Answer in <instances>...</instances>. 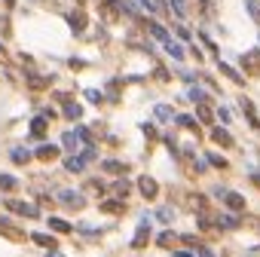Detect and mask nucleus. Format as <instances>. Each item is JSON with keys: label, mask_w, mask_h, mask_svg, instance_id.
I'll return each mask as SVG.
<instances>
[{"label": "nucleus", "mask_w": 260, "mask_h": 257, "mask_svg": "<svg viewBox=\"0 0 260 257\" xmlns=\"http://www.w3.org/2000/svg\"><path fill=\"white\" fill-rule=\"evenodd\" d=\"M147 239H150V220H141V227H138V233H135V239H132V245L135 248H144L147 245Z\"/></svg>", "instance_id": "1"}, {"label": "nucleus", "mask_w": 260, "mask_h": 257, "mask_svg": "<svg viewBox=\"0 0 260 257\" xmlns=\"http://www.w3.org/2000/svg\"><path fill=\"white\" fill-rule=\"evenodd\" d=\"M138 190L144 193V199H153V196L159 193V187H156V181H153V178H147V175H144V178L138 181Z\"/></svg>", "instance_id": "2"}, {"label": "nucleus", "mask_w": 260, "mask_h": 257, "mask_svg": "<svg viewBox=\"0 0 260 257\" xmlns=\"http://www.w3.org/2000/svg\"><path fill=\"white\" fill-rule=\"evenodd\" d=\"M7 208L16 211V214H25V217H40V214H37V208L28 205V202H7Z\"/></svg>", "instance_id": "3"}, {"label": "nucleus", "mask_w": 260, "mask_h": 257, "mask_svg": "<svg viewBox=\"0 0 260 257\" xmlns=\"http://www.w3.org/2000/svg\"><path fill=\"white\" fill-rule=\"evenodd\" d=\"M58 199H61L64 205H73V208H83V202H86L80 193H73V190H61V193H58Z\"/></svg>", "instance_id": "4"}, {"label": "nucleus", "mask_w": 260, "mask_h": 257, "mask_svg": "<svg viewBox=\"0 0 260 257\" xmlns=\"http://www.w3.org/2000/svg\"><path fill=\"white\" fill-rule=\"evenodd\" d=\"M224 202H227V208H233V211H242V208H245V196H242V193H230V190H227Z\"/></svg>", "instance_id": "5"}, {"label": "nucleus", "mask_w": 260, "mask_h": 257, "mask_svg": "<svg viewBox=\"0 0 260 257\" xmlns=\"http://www.w3.org/2000/svg\"><path fill=\"white\" fill-rule=\"evenodd\" d=\"M67 25H70L73 31H83V28H86V16H83L80 10H73V13L67 16Z\"/></svg>", "instance_id": "6"}, {"label": "nucleus", "mask_w": 260, "mask_h": 257, "mask_svg": "<svg viewBox=\"0 0 260 257\" xmlns=\"http://www.w3.org/2000/svg\"><path fill=\"white\" fill-rule=\"evenodd\" d=\"M242 110H245V117H248V123H251L254 129H260V120H257V114H254V104H251L248 98H242Z\"/></svg>", "instance_id": "7"}, {"label": "nucleus", "mask_w": 260, "mask_h": 257, "mask_svg": "<svg viewBox=\"0 0 260 257\" xmlns=\"http://www.w3.org/2000/svg\"><path fill=\"white\" fill-rule=\"evenodd\" d=\"M242 64H248L251 70H257V67H260V52H257V49H248V52L242 55Z\"/></svg>", "instance_id": "8"}, {"label": "nucleus", "mask_w": 260, "mask_h": 257, "mask_svg": "<svg viewBox=\"0 0 260 257\" xmlns=\"http://www.w3.org/2000/svg\"><path fill=\"white\" fill-rule=\"evenodd\" d=\"M217 67H220V70H224V73H227V77H230V80H233V83H245V80H242V73H239V70H236V67H230V64H227V61H220V64H217Z\"/></svg>", "instance_id": "9"}, {"label": "nucleus", "mask_w": 260, "mask_h": 257, "mask_svg": "<svg viewBox=\"0 0 260 257\" xmlns=\"http://www.w3.org/2000/svg\"><path fill=\"white\" fill-rule=\"evenodd\" d=\"M64 117H67V120H80V117H83V107H80V104H73V101L64 104Z\"/></svg>", "instance_id": "10"}, {"label": "nucleus", "mask_w": 260, "mask_h": 257, "mask_svg": "<svg viewBox=\"0 0 260 257\" xmlns=\"http://www.w3.org/2000/svg\"><path fill=\"white\" fill-rule=\"evenodd\" d=\"M211 138H214L217 144H224V147H230V144H233V138H230V132H227V129H214V132H211Z\"/></svg>", "instance_id": "11"}, {"label": "nucleus", "mask_w": 260, "mask_h": 257, "mask_svg": "<svg viewBox=\"0 0 260 257\" xmlns=\"http://www.w3.org/2000/svg\"><path fill=\"white\" fill-rule=\"evenodd\" d=\"M43 132H46V117H37V120L31 123V135H34V138H40Z\"/></svg>", "instance_id": "12"}, {"label": "nucleus", "mask_w": 260, "mask_h": 257, "mask_svg": "<svg viewBox=\"0 0 260 257\" xmlns=\"http://www.w3.org/2000/svg\"><path fill=\"white\" fill-rule=\"evenodd\" d=\"M49 227H52L55 233H70V230H73L67 220H58V217H49Z\"/></svg>", "instance_id": "13"}, {"label": "nucleus", "mask_w": 260, "mask_h": 257, "mask_svg": "<svg viewBox=\"0 0 260 257\" xmlns=\"http://www.w3.org/2000/svg\"><path fill=\"white\" fill-rule=\"evenodd\" d=\"M83 165H86V162H83V156H67V162H64V168H67V172H83Z\"/></svg>", "instance_id": "14"}, {"label": "nucleus", "mask_w": 260, "mask_h": 257, "mask_svg": "<svg viewBox=\"0 0 260 257\" xmlns=\"http://www.w3.org/2000/svg\"><path fill=\"white\" fill-rule=\"evenodd\" d=\"M245 10L254 22H260V0H245Z\"/></svg>", "instance_id": "15"}, {"label": "nucleus", "mask_w": 260, "mask_h": 257, "mask_svg": "<svg viewBox=\"0 0 260 257\" xmlns=\"http://www.w3.org/2000/svg\"><path fill=\"white\" fill-rule=\"evenodd\" d=\"M171 117H175V110H171L168 104H156V120L165 123V120H171Z\"/></svg>", "instance_id": "16"}, {"label": "nucleus", "mask_w": 260, "mask_h": 257, "mask_svg": "<svg viewBox=\"0 0 260 257\" xmlns=\"http://www.w3.org/2000/svg\"><path fill=\"white\" fill-rule=\"evenodd\" d=\"M165 52H168V55H171V58H178V61H181V58H184V49H181V46H178V43H175V40H165Z\"/></svg>", "instance_id": "17"}, {"label": "nucleus", "mask_w": 260, "mask_h": 257, "mask_svg": "<svg viewBox=\"0 0 260 257\" xmlns=\"http://www.w3.org/2000/svg\"><path fill=\"white\" fill-rule=\"evenodd\" d=\"M55 153H58V147H52V144H43L40 150H37V156H40V159H52Z\"/></svg>", "instance_id": "18"}, {"label": "nucleus", "mask_w": 260, "mask_h": 257, "mask_svg": "<svg viewBox=\"0 0 260 257\" xmlns=\"http://www.w3.org/2000/svg\"><path fill=\"white\" fill-rule=\"evenodd\" d=\"M147 28H150V34L156 37V40H162V43H165V40H171V37H168V31H165V28H159V25H147Z\"/></svg>", "instance_id": "19"}, {"label": "nucleus", "mask_w": 260, "mask_h": 257, "mask_svg": "<svg viewBox=\"0 0 260 257\" xmlns=\"http://www.w3.org/2000/svg\"><path fill=\"white\" fill-rule=\"evenodd\" d=\"M61 141H64V147H67V150H77V144H80V138H77V132H67V135H64Z\"/></svg>", "instance_id": "20"}, {"label": "nucleus", "mask_w": 260, "mask_h": 257, "mask_svg": "<svg viewBox=\"0 0 260 257\" xmlns=\"http://www.w3.org/2000/svg\"><path fill=\"white\" fill-rule=\"evenodd\" d=\"M28 159H31V153L25 150V147H16V150H13V162L22 165V162H28Z\"/></svg>", "instance_id": "21"}, {"label": "nucleus", "mask_w": 260, "mask_h": 257, "mask_svg": "<svg viewBox=\"0 0 260 257\" xmlns=\"http://www.w3.org/2000/svg\"><path fill=\"white\" fill-rule=\"evenodd\" d=\"M171 10L178 13V19H187V7H184V0H168Z\"/></svg>", "instance_id": "22"}, {"label": "nucleus", "mask_w": 260, "mask_h": 257, "mask_svg": "<svg viewBox=\"0 0 260 257\" xmlns=\"http://www.w3.org/2000/svg\"><path fill=\"white\" fill-rule=\"evenodd\" d=\"M205 159H208L211 165H217V168H227V159H224V156H217V153H208Z\"/></svg>", "instance_id": "23"}, {"label": "nucleus", "mask_w": 260, "mask_h": 257, "mask_svg": "<svg viewBox=\"0 0 260 257\" xmlns=\"http://www.w3.org/2000/svg\"><path fill=\"white\" fill-rule=\"evenodd\" d=\"M187 95H190V101H196V104H202V101H205V92H202V89H196V86H193Z\"/></svg>", "instance_id": "24"}, {"label": "nucleus", "mask_w": 260, "mask_h": 257, "mask_svg": "<svg viewBox=\"0 0 260 257\" xmlns=\"http://www.w3.org/2000/svg\"><path fill=\"white\" fill-rule=\"evenodd\" d=\"M217 227H227V230H230V227H239V217H220Z\"/></svg>", "instance_id": "25"}, {"label": "nucleus", "mask_w": 260, "mask_h": 257, "mask_svg": "<svg viewBox=\"0 0 260 257\" xmlns=\"http://www.w3.org/2000/svg\"><path fill=\"white\" fill-rule=\"evenodd\" d=\"M34 242H37V245H43V248H52V236H43V233H37Z\"/></svg>", "instance_id": "26"}, {"label": "nucleus", "mask_w": 260, "mask_h": 257, "mask_svg": "<svg viewBox=\"0 0 260 257\" xmlns=\"http://www.w3.org/2000/svg\"><path fill=\"white\" fill-rule=\"evenodd\" d=\"M0 187H4V190H13V187H16V178H10V175H0Z\"/></svg>", "instance_id": "27"}, {"label": "nucleus", "mask_w": 260, "mask_h": 257, "mask_svg": "<svg viewBox=\"0 0 260 257\" xmlns=\"http://www.w3.org/2000/svg\"><path fill=\"white\" fill-rule=\"evenodd\" d=\"M31 86L34 89H43V86H49V77H31Z\"/></svg>", "instance_id": "28"}, {"label": "nucleus", "mask_w": 260, "mask_h": 257, "mask_svg": "<svg viewBox=\"0 0 260 257\" xmlns=\"http://www.w3.org/2000/svg\"><path fill=\"white\" fill-rule=\"evenodd\" d=\"M104 168H107V172H126V165H123V162H117V159L104 162Z\"/></svg>", "instance_id": "29"}, {"label": "nucleus", "mask_w": 260, "mask_h": 257, "mask_svg": "<svg viewBox=\"0 0 260 257\" xmlns=\"http://www.w3.org/2000/svg\"><path fill=\"white\" fill-rule=\"evenodd\" d=\"M114 190H117L120 196H126V193H129V184H126V181H117V184H114Z\"/></svg>", "instance_id": "30"}, {"label": "nucleus", "mask_w": 260, "mask_h": 257, "mask_svg": "<svg viewBox=\"0 0 260 257\" xmlns=\"http://www.w3.org/2000/svg\"><path fill=\"white\" fill-rule=\"evenodd\" d=\"M178 123L187 126V129H196V120H193V117H178Z\"/></svg>", "instance_id": "31"}, {"label": "nucleus", "mask_w": 260, "mask_h": 257, "mask_svg": "<svg viewBox=\"0 0 260 257\" xmlns=\"http://www.w3.org/2000/svg\"><path fill=\"white\" fill-rule=\"evenodd\" d=\"M171 239H175V233H168V230H165V233L159 236V245H171Z\"/></svg>", "instance_id": "32"}, {"label": "nucleus", "mask_w": 260, "mask_h": 257, "mask_svg": "<svg viewBox=\"0 0 260 257\" xmlns=\"http://www.w3.org/2000/svg\"><path fill=\"white\" fill-rule=\"evenodd\" d=\"M123 202H104V211H120Z\"/></svg>", "instance_id": "33"}, {"label": "nucleus", "mask_w": 260, "mask_h": 257, "mask_svg": "<svg viewBox=\"0 0 260 257\" xmlns=\"http://www.w3.org/2000/svg\"><path fill=\"white\" fill-rule=\"evenodd\" d=\"M86 98H89V101H95V104H98V101H101V92H95V89H89V92H86Z\"/></svg>", "instance_id": "34"}, {"label": "nucleus", "mask_w": 260, "mask_h": 257, "mask_svg": "<svg viewBox=\"0 0 260 257\" xmlns=\"http://www.w3.org/2000/svg\"><path fill=\"white\" fill-rule=\"evenodd\" d=\"M217 117L224 120V123H230V110H227V107H220V110H217Z\"/></svg>", "instance_id": "35"}, {"label": "nucleus", "mask_w": 260, "mask_h": 257, "mask_svg": "<svg viewBox=\"0 0 260 257\" xmlns=\"http://www.w3.org/2000/svg\"><path fill=\"white\" fill-rule=\"evenodd\" d=\"M159 220H162V224H168V220H171V211H168V208H162V211H159Z\"/></svg>", "instance_id": "36"}, {"label": "nucleus", "mask_w": 260, "mask_h": 257, "mask_svg": "<svg viewBox=\"0 0 260 257\" xmlns=\"http://www.w3.org/2000/svg\"><path fill=\"white\" fill-rule=\"evenodd\" d=\"M138 4H141L144 10H156V4H153V0H138Z\"/></svg>", "instance_id": "37"}, {"label": "nucleus", "mask_w": 260, "mask_h": 257, "mask_svg": "<svg viewBox=\"0 0 260 257\" xmlns=\"http://www.w3.org/2000/svg\"><path fill=\"white\" fill-rule=\"evenodd\" d=\"M199 257H214V254H211L208 248H199Z\"/></svg>", "instance_id": "38"}, {"label": "nucleus", "mask_w": 260, "mask_h": 257, "mask_svg": "<svg viewBox=\"0 0 260 257\" xmlns=\"http://www.w3.org/2000/svg\"><path fill=\"white\" fill-rule=\"evenodd\" d=\"M175 257H193V254H187V251H178V254H175Z\"/></svg>", "instance_id": "39"}, {"label": "nucleus", "mask_w": 260, "mask_h": 257, "mask_svg": "<svg viewBox=\"0 0 260 257\" xmlns=\"http://www.w3.org/2000/svg\"><path fill=\"white\" fill-rule=\"evenodd\" d=\"M254 181H257V184H260V175H254Z\"/></svg>", "instance_id": "40"}, {"label": "nucleus", "mask_w": 260, "mask_h": 257, "mask_svg": "<svg viewBox=\"0 0 260 257\" xmlns=\"http://www.w3.org/2000/svg\"><path fill=\"white\" fill-rule=\"evenodd\" d=\"M49 257H61V254H55V251H52V254H49Z\"/></svg>", "instance_id": "41"}, {"label": "nucleus", "mask_w": 260, "mask_h": 257, "mask_svg": "<svg viewBox=\"0 0 260 257\" xmlns=\"http://www.w3.org/2000/svg\"><path fill=\"white\" fill-rule=\"evenodd\" d=\"M248 257H257V254H248Z\"/></svg>", "instance_id": "42"}]
</instances>
